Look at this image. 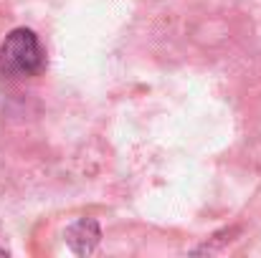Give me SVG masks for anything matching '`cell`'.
Wrapping results in <instances>:
<instances>
[{
  "instance_id": "7a4b0ae2",
  "label": "cell",
  "mask_w": 261,
  "mask_h": 258,
  "mask_svg": "<svg viewBox=\"0 0 261 258\" xmlns=\"http://www.w3.org/2000/svg\"><path fill=\"white\" fill-rule=\"evenodd\" d=\"M99 238H101V231H99V223L91 220V218H82L76 220L69 231H66V243L71 246L74 253L79 256H89L96 251L99 246Z\"/></svg>"
},
{
  "instance_id": "6da1fadb",
  "label": "cell",
  "mask_w": 261,
  "mask_h": 258,
  "mask_svg": "<svg viewBox=\"0 0 261 258\" xmlns=\"http://www.w3.org/2000/svg\"><path fill=\"white\" fill-rule=\"evenodd\" d=\"M43 48L31 28H15L0 43V81H18L41 74Z\"/></svg>"
},
{
  "instance_id": "3957f363",
  "label": "cell",
  "mask_w": 261,
  "mask_h": 258,
  "mask_svg": "<svg viewBox=\"0 0 261 258\" xmlns=\"http://www.w3.org/2000/svg\"><path fill=\"white\" fill-rule=\"evenodd\" d=\"M3 253H5V248H0V256H3Z\"/></svg>"
}]
</instances>
